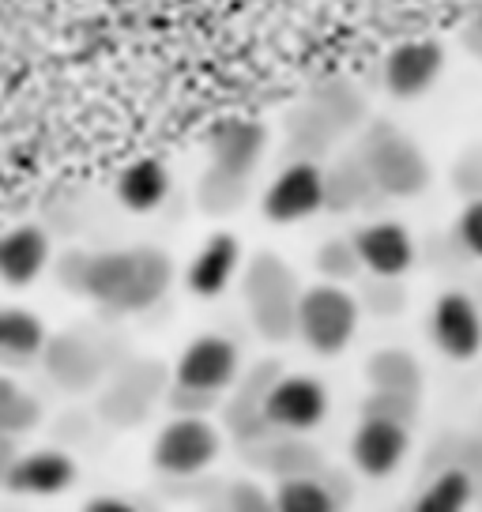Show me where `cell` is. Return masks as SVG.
<instances>
[{
	"instance_id": "1",
	"label": "cell",
	"mask_w": 482,
	"mask_h": 512,
	"mask_svg": "<svg viewBox=\"0 0 482 512\" xmlns=\"http://www.w3.org/2000/svg\"><path fill=\"white\" fill-rule=\"evenodd\" d=\"M170 283V260L155 249H121V253L83 256L80 283L83 294L110 309H147L159 302Z\"/></svg>"
},
{
	"instance_id": "2",
	"label": "cell",
	"mask_w": 482,
	"mask_h": 512,
	"mask_svg": "<svg viewBox=\"0 0 482 512\" xmlns=\"http://www.w3.org/2000/svg\"><path fill=\"white\" fill-rule=\"evenodd\" d=\"M358 324H362V305L339 283H313V287L298 290L294 336L313 354H321V358L343 354L358 336Z\"/></svg>"
},
{
	"instance_id": "3",
	"label": "cell",
	"mask_w": 482,
	"mask_h": 512,
	"mask_svg": "<svg viewBox=\"0 0 482 512\" xmlns=\"http://www.w3.org/2000/svg\"><path fill=\"white\" fill-rule=\"evenodd\" d=\"M219 448L223 437L211 426L208 418L200 415H181L170 418L159 430L155 445H151V464L159 467L162 475H174V479H189L208 471L219 460Z\"/></svg>"
},
{
	"instance_id": "4",
	"label": "cell",
	"mask_w": 482,
	"mask_h": 512,
	"mask_svg": "<svg viewBox=\"0 0 482 512\" xmlns=\"http://www.w3.org/2000/svg\"><path fill=\"white\" fill-rule=\"evenodd\" d=\"M328 204V177L317 162H290L272 177V185L260 196L264 219L275 226H294L313 219Z\"/></svg>"
},
{
	"instance_id": "5",
	"label": "cell",
	"mask_w": 482,
	"mask_h": 512,
	"mask_svg": "<svg viewBox=\"0 0 482 512\" xmlns=\"http://www.w3.org/2000/svg\"><path fill=\"white\" fill-rule=\"evenodd\" d=\"M328 415V388L309 373H287L264 388L260 396V418L264 426L287 433L317 430Z\"/></svg>"
},
{
	"instance_id": "6",
	"label": "cell",
	"mask_w": 482,
	"mask_h": 512,
	"mask_svg": "<svg viewBox=\"0 0 482 512\" xmlns=\"http://www.w3.org/2000/svg\"><path fill=\"white\" fill-rule=\"evenodd\" d=\"M241 373V351L226 336H196L174 366V381L189 396H219Z\"/></svg>"
},
{
	"instance_id": "7",
	"label": "cell",
	"mask_w": 482,
	"mask_h": 512,
	"mask_svg": "<svg viewBox=\"0 0 482 512\" xmlns=\"http://www.w3.org/2000/svg\"><path fill=\"white\" fill-rule=\"evenodd\" d=\"M430 336L434 347L452 362H471L482 354V309L464 290L437 294L430 309Z\"/></svg>"
},
{
	"instance_id": "8",
	"label": "cell",
	"mask_w": 482,
	"mask_h": 512,
	"mask_svg": "<svg viewBox=\"0 0 482 512\" xmlns=\"http://www.w3.org/2000/svg\"><path fill=\"white\" fill-rule=\"evenodd\" d=\"M407 448H411L407 422L385 415H362L358 430L351 433V464L366 479H388L407 460Z\"/></svg>"
},
{
	"instance_id": "9",
	"label": "cell",
	"mask_w": 482,
	"mask_h": 512,
	"mask_svg": "<svg viewBox=\"0 0 482 512\" xmlns=\"http://www.w3.org/2000/svg\"><path fill=\"white\" fill-rule=\"evenodd\" d=\"M445 72V49L434 38H411V42H400L385 57V87L392 98L400 102H415L422 98Z\"/></svg>"
},
{
	"instance_id": "10",
	"label": "cell",
	"mask_w": 482,
	"mask_h": 512,
	"mask_svg": "<svg viewBox=\"0 0 482 512\" xmlns=\"http://www.w3.org/2000/svg\"><path fill=\"white\" fill-rule=\"evenodd\" d=\"M351 245L358 264L377 279H400L415 268V238L396 219H377V223L358 226L351 234Z\"/></svg>"
},
{
	"instance_id": "11",
	"label": "cell",
	"mask_w": 482,
	"mask_h": 512,
	"mask_svg": "<svg viewBox=\"0 0 482 512\" xmlns=\"http://www.w3.org/2000/svg\"><path fill=\"white\" fill-rule=\"evenodd\" d=\"M264 147H268L264 125L253 121V117H241V113L215 121V128L208 132L211 166H215V174L230 177V181H241V177L253 174Z\"/></svg>"
},
{
	"instance_id": "12",
	"label": "cell",
	"mask_w": 482,
	"mask_h": 512,
	"mask_svg": "<svg viewBox=\"0 0 482 512\" xmlns=\"http://www.w3.org/2000/svg\"><path fill=\"white\" fill-rule=\"evenodd\" d=\"M76 482V460L61 448H34L12 460L4 471V486L23 497H53L65 494Z\"/></svg>"
},
{
	"instance_id": "13",
	"label": "cell",
	"mask_w": 482,
	"mask_h": 512,
	"mask_svg": "<svg viewBox=\"0 0 482 512\" xmlns=\"http://www.w3.org/2000/svg\"><path fill=\"white\" fill-rule=\"evenodd\" d=\"M238 268H241V241L230 230H219V234H211L200 245V253L193 256V264L185 272V283H189V290H193L196 298H219L234 283Z\"/></svg>"
},
{
	"instance_id": "14",
	"label": "cell",
	"mask_w": 482,
	"mask_h": 512,
	"mask_svg": "<svg viewBox=\"0 0 482 512\" xmlns=\"http://www.w3.org/2000/svg\"><path fill=\"white\" fill-rule=\"evenodd\" d=\"M49 234L38 226H12L0 234V279L8 287H31L38 275L49 268Z\"/></svg>"
},
{
	"instance_id": "15",
	"label": "cell",
	"mask_w": 482,
	"mask_h": 512,
	"mask_svg": "<svg viewBox=\"0 0 482 512\" xmlns=\"http://www.w3.org/2000/svg\"><path fill=\"white\" fill-rule=\"evenodd\" d=\"M117 200L136 215H147L166 204L170 196V170L159 159H136L117 174Z\"/></svg>"
},
{
	"instance_id": "16",
	"label": "cell",
	"mask_w": 482,
	"mask_h": 512,
	"mask_svg": "<svg viewBox=\"0 0 482 512\" xmlns=\"http://www.w3.org/2000/svg\"><path fill=\"white\" fill-rule=\"evenodd\" d=\"M49 347L46 324L27 309H0V362H31Z\"/></svg>"
},
{
	"instance_id": "17",
	"label": "cell",
	"mask_w": 482,
	"mask_h": 512,
	"mask_svg": "<svg viewBox=\"0 0 482 512\" xmlns=\"http://www.w3.org/2000/svg\"><path fill=\"white\" fill-rule=\"evenodd\" d=\"M475 501V479L464 467H445L411 501V512H467Z\"/></svg>"
},
{
	"instance_id": "18",
	"label": "cell",
	"mask_w": 482,
	"mask_h": 512,
	"mask_svg": "<svg viewBox=\"0 0 482 512\" xmlns=\"http://www.w3.org/2000/svg\"><path fill=\"white\" fill-rule=\"evenodd\" d=\"M370 381L377 392H392V396H407L415 400L418 388H422V377H418V366L411 354L403 351H381L370 358Z\"/></svg>"
},
{
	"instance_id": "19",
	"label": "cell",
	"mask_w": 482,
	"mask_h": 512,
	"mask_svg": "<svg viewBox=\"0 0 482 512\" xmlns=\"http://www.w3.org/2000/svg\"><path fill=\"white\" fill-rule=\"evenodd\" d=\"M275 512H336V497L321 479L290 475L275 486Z\"/></svg>"
},
{
	"instance_id": "20",
	"label": "cell",
	"mask_w": 482,
	"mask_h": 512,
	"mask_svg": "<svg viewBox=\"0 0 482 512\" xmlns=\"http://www.w3.org/2000/svg\"><path fill=\"white\" fill-rule=\"evenodd\" d=\"M34 422H38V403L27 396V392H12L8 400L0 403V433L4 437H16V433L31 430Z\"/></svg>"
},
{
	"instance_id": "21",
	"label": "cell",
	"mask_w": 482,
	"mask_h": 512,
	"mask_svg": "<svg viewBox=\"0 0 482 512\" xmlns=\"http://www.w3.org/2000/svg\"><path fill=\"white\" fill-rule=\"evenodd\" d=\"M456 234H460V245H464L467 253L482 260V196L464 204L460 219H456Z\"/></svg>"
},
{
	"instance_id": "22",
	"label": "cell",
	"mask_w": 482,
	"mask_h": 512,
	"mask_svg": "<svg viewBox=\"0 0 482 512\" xmlns=\"http://www.w3.org/2000/svg\"><path fill=\"white\" fill-rule=\"evenodd\" d=\"M83 512H140L132 501H125V497H113V494H102V497H91L87 505H83Z\"/></svg>"
},
{
	"instance_id": "23",
	"label": "cell",
	"mask_w": 482,
	"mask_h": 512,
	"mask_svg": "<svg viewBox=\"0 0 482 512\" xmlns=\"http://www.w3.org/2000/svg\"><path fill=\"white\" fill-rule=\"evenodd\" d=\"M12 392H16V384H12V381H4V377H0V403L8 400V396H12Z\"/></svg>"
}]
</instances>
